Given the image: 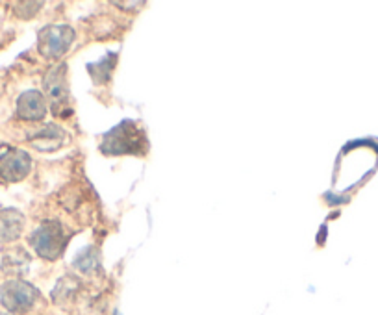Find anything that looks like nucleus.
Segmentation results:
<instances>
[{"mask_svg":"<svg viewBox=\"0 0 378 315\" xmlns=\"http://www.w3.org/2000/svg\"><path fill=\"white\" fill-rule=\"evenodd\" d=\"M146 148V137L141 128H135L132 121H125L109 130L100 143V151L108 156L119 154H139Z\"/></svg>","mask_w":378,"mask_h":315,"instance_id":"nucleus-1","label":"nucleus"},{"mask_svg":"<svg viewBox=\"0 0 378 315\" xmlns=\"http://www.w3.org/2000/svg\"><path fill=\"white\" fill-rule=\"evenodd\" d=\"M30 243H32L39 258L54 261L63 254L65 245H67V234L58 221H45L33 230Z\"/></svg>","mask_w":378,"mask_h":315,"instance_id":"nucleus-2","label":"nucleus"},{"mask_svg":"<svg viewBox=\"0 0 378 315\" xmlns=\"http://www.w3.org/2000/svg\"><path fill=\"white\" fill-rule=\"evenodd\" d=\"M39 291L24 280H8L0 286V302L10 314H24L38 302Z\"/></svg>","mask_w":378,"mask_h":315,"instance_id":"nucleus-3","label":"nucleus"},{"mask_svg":"<svg viewBox=\"0 0 378 315\" xmlns=\"http://www.w3.org/2000/svg\"><path fill=\"white\" fill-rule=\"evenodd\" d=\"M75 43V30L67 24H49L39 32V54L49 60H58Z\"/></svg>","mask_w":378,"mask_h":315,"instance_id":"nucleus-4","label":"nucleus"},{"mask_svg":"<svg viewBox=\"0 0 378 315\" xmlns=\"http://www.w3.org/2000/svg\"><path fill=\"white\" fill-rule=\"evenodd\" d=\"M32 169V158L21 148H8L0 154V178L4 182H21Z\"/></svg>","mask_w":378,"mask_h":315,"instance_id":"nucleus-5","label":"nucleus"},{"mask_svg":"<svg viewBox=\"0 0 378 315\" xmlns=\"http://www.w3.org/2000/svg\"><path fill=\"white\" fill-rule=\"evenodd\" d=\"M43 87H45V93H47V97H49L50 102H52L54 114L56 112L60 114L61 108H63L65 104H67V100H69L67 67H65L63 63L52 67V69L47 72V77H45Z\"/></svg>","mask_w":378,"mask_h":315,"instance_id":"nucleus-6","label":"nucleus"},{"mask_svg":"<svg viewBox=\"0 0 378 315\" xmlns=\"http://www.w3.org/2000/svg\"><path fill=\"white\" fill-rule=\"evenodd\" d=\"M65 137H67V134L58 125L38 126V128H33L27 134L28 143L33 148L41 151V153H52V151H58L60 147H63Z\"/></svg>","mask_w":378,"mask_h":315,"instance_id":"nucleus-7","label":"nucleus"},{"mask_svg":"<svg viewBox=\"0 0 378 315\" xmlns=\"http://www.w3.org/2000/svg\"><path fill=\"white\" fill-rule=\"evenodd\" d=\"M17 115L24 121H41L47 115V100L38 89L24 91L17 98Z\"/></svg>","mask_w":378,"mask_h":315,"instance_id":"nucleus-8","label":"nucleus"},{"mask_svg":"<svg viewBox=\"0 0 378 315\" xmlns=\"http://www.w3.org/2000/svg\"><path fill=\"white\" fill-rule=\"evenodd\" d=\"M24 230V215L19 210H0V243H11L21 238Z\"/></svg>","mask_w":378,"mask_h":315,"instance_id":"nucleus-9","label":"nucleus"},{"mask_svg":"<svg viewBox=\"0 0 378 315\" xmlns=\"http://www.w3.org/2000/svg\"><path fill=\"white\" fill-rule=\"evenodd\" d=\"M39 8H43L41 2H17L13 4V13L21 19H32L39 11Z\"/></svg>","mask_w":378,"mask_h":315,"instance_id":"nucleus-10","label":"nucleus"},{"mask_svg":"<svg viewBox=\"0 0 378 315\" xmlns=\"http://www.w3.org/2000/svg\"><path fill=\"white\" fill-rule=\"evenodd\" d=\"M75 266L78 267V269H80L82 272L93 271V269H95V267L98 266V263H97V254H95L93 250H89V252H86V250H84V252H82V256H78V258H76Z\"/></svg>","mask_w":378,"mask_h":315,"instance_id":"nucleus-11","label":"nucleus"},{"mask_svg":"<svg viewBox=\"0 0 378 315\" xmlns=\"http://www.w3.org/2000/svg\"><path fill=\"white\" fill-rule=\"evenodd\" d=\"M0 315H15V314H10V312H0Z\"/></svg>","mask_w":378,"mask_h":315,"instance_id":"nucleus-12","label":"nucleus"}]
</instances>
